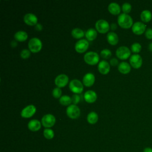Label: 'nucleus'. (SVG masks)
Listing matches in <instances>:
<instances>
[{
    "label": "nucleus",
    "mask_w": 152,
    "mask_h": 152,
    "mask_svg": "<svg viewBox=\"0 0 152 152\" xmlns=\"http://www.w3.org/2000/svg\"><path fill=\"white\" fill-rule=\"evenodd\" d=\"M118 23L124 28H129L133 25V20L128 14L122 13L118 17Z\"/></svg>",
    "instance_id": "obj_1"
},
{
    "label": "nucleus",
    "mask_w": 152,
    "mask_h": 152,
    "mask_svg": "<svg viewBox=\"0 0 152 152\" xmlns=\"http://www.w3.org/2000/svg\"><path fill=\"white\" fill-rule=\"evenodd\" d=\"M28 46L30 50L33 53H36L39 52L42 47V43L41 40L37 37L31 38L28 43Z\"/></svg>",
    "instance_id": "obj_2"
},
{
    "label": "nucleus",
    "mask_w": 152,
    "mask_h": 152,
    "mask_svg": "<svg viewBox=\"0 0 152 152\" xmlns=\"http://www.w3.org/2000/svg\"><path fill=\"white\" fill-rule=\"evenodd\" d=\"M84 59L86 62L90 65H94L99 61V56L97 52L89 51L84 56Z\"/></svg>",
    "instance_id": "obj_3"
},
{
    "label": "nucleus",
    "mask_w": 152,
    "mask_h": 152,
    "mask_svg": "<svg viewBox=\"0 0 152 152\" xmlns=\"http://www.w3.org/2000/svg\"><path fill=\"white\" fill-rule=\"evenodd\" d=\"M66 114L68 117L71 119H77L80 115V110L76 104L69 105L66 110Z\"/></svg>",
    "instance_id": "obj_4"
},
{
    "label": "nucleus",
    "mask_w": 152,
    "mask_h": 152,
    "mask_svg": "<svg viewBox=\"0 0 152 152\" xmlns=\"http://www.w3.org/2000/svg\"><path fill=\"white\" fill-rule=\"evenodd\" d=\"M116 55L121 59H126L131 56V50L125 46H121L116 49Z\"/></svg>",
    "instance_id": "obj_5"
},
{
    "label": "nucleus",
    "mask_w": 152,
    "mask_h": 152,
    "mask_svg": "<svg viewBox=\"0 0 152 152\" xmlns=\"http://www.w3.org/2000/svg\"><path fill=\"white\" fill-rule=\"evenodd\" d=\"M69 87L71 91L75 93H81L83 90V85L82 83L77 80H72L69 84Z\"/></svg>",
    "instance_id": "obj_6"
},
{
    "label": "nucleus",
    "mask_w": 152,
    "mask_h": 152,
    "mask_svg": "<svg viewBox=\"0 0 152 152\" xmlns=\"http://www.w3.org/2000/svg\"><path fill=\"white\" fill-rule=\"evenodd\" d=\"M56 122V119L55 116L50 113L45 115L41 120V123L43 126L48 128L52 127L54 125Z\"/></svg>",
    "instance_id": "obj_7"
},
{
    "label": "nucleus",
    "mask_w": 152,
    "mask_h": 152,
    "mask_svg": "<svg viewBox=\"0 0 152 152\" xmlns=\"http://www.w3.org/2000/svg\"><path fill=\"white\" fill-rule=\"evenodd\" d=\"M129 63L134 68H140L142 64V59L139 54H133L129 57Z\"/></svg>",
    "instance_id": "obj_8"
},
{
    "label": "nucleus",
    "mask_w": 152,
    "mask_h": 152,
    "mask_svg": "<svg viewBox=\"0 0 152 152\" xmlns=\"http://www.w3.org/2000/svg\"><path fill=\"white\" fill-rule=\"evenodd\" d=\"M95 26L97 30L102 33L108 31L110 27L108 22L103 19H100L97 20L95 24Z\"/></svg>",
    "instance_id": "obj_9"
},
{
    "label": "nucleus",
    "mask_w": 152,
    "mask_h": 152,
    "mask_svg": "<svg viewBox=\"0 0 152 152\" xmlns=\"http://www.w3.org/2000/svg\"><path fill=\"white\" fill-rule=\"evenodd\" d=\"M146 25L141 21H137L134 23L132 26V32L137 35H141L145 33L146 30Z\"/></svg>",
    "instance_id": "obj_10"
},
{
    "label": "nucleus",
    "mask_w": 152,
    "mask_h": 152,
    "mask_svg": "<svg viewBox=\"0 0 152 152\" xmlns=\"http://www.w3.org/2000/svg\"><path fill=\"white\" fill-rule=\"evenodd\" d=\"M89 43L86 39H80L75 44V49L79 53H83L87 49Z\"/></svg>",
    "instance_id": "obj_11"
},
{
    "label": "nucleus",
    "mask_w": 152,
    "mask_h": 152,
    "mask_svg": "<svg viewBox=\"0 0 152 152\" xmlns=\"http://www.w3.org/2000/svg\"><path fill=\"white\" fill-rule=\"evenodd\" d=\"M36 108L33 104H30L23 108L21 112V115L23 118H30L36 112Z\"/></svg>",
    "instance_id": "obj_12"
},
{
    "label": "nucleus",
    "mask_w": 152,
    "mask_h": 152,
    "mask_svg": "<svg viewBox=\"0 0 152 152\" xmlns=\"http://www.w3.org/2000/svg\"><path fill=\"white\" fill-rule=\"evenodd\" d=\"M68 77L64 74L58 75L55 79V83L58 87H62L66 86L68 82Z\"/></svg>",
    "instance_id": "obj_13"
},
{
    "label": "nucleus",
    "mask_w": 152,
    "mask_h": 152,
    "mask_svg": "<svg viewBox=\"0 0 152 152\" xmlns=\"http://www.w3.org/2000/svg\"><path fill=\"white\" fill-rule=\"evenodd\" d=\"M24 21L28 25L33 26L37 23V17L33 13H27L23 18Z\"/></svg>",
    "instance_id": "obj_14"
},
{
    "label": "nucleus",
    "mask_w": 152,
    "mask_h": 152,
    "mask_svg": "<svg viewBox=\"0 0 152 152\" xmlns=\"http://www.w3.org/2000/svg\"><path fill=\"white\" fill-rule=\"evenodd\" d=\"M95 81L94 75L91 72H88L86 74L83 78V84L87 87H90L92 86Z\"/></svg>",
    "instance_id": "obj_15"
},
{
    "label": "nucleus",
    "mask_w": 152,
    "mask_h": 152,
    "mask_svg": "<svg viewBox=\"0 0 152 152\" xmlns=\"http://www.w3.org/2000/svg\"><path fill=\"white\" fill-rule=\"evenodd\" d=\"M98 69L99 72L102 74H106L109 72L110 70L109 64L104 60H102L99 62L98 64Z\"/></svg>",
    "instance_id": "obj_16"
},
{
    "label": "nucleus",
    "mask_w": 152,
    "mask_h": 152,
    "mask_svg": "<svg viewBox=\"0 0 152 152\" xmlns=\"http://www.w3.org/2000/svg\"><path fill=\"white\" fill-rule=\"evenodd\" d=\"M84 99L88 103H93L96 101L97 99V94L95 91L93 90H87L84 94Z\"/></svg>",
    "instance_id": "obj_17"
},
{
    "label": "nucleus",
    "mask_w": 152,
    "mask_h": 152,
    "mask_svg": "<svg viewBox=\"0 0 152 152\" xmlns=\"http://www.w3.org/2000/svg\"><path fill=\"white\" fill-rule=\"evenodd\" d=\"M40 122L37 119H31L28 123V128L31 131H39L41 128Z\"/></svg>",
    "instance_id": "obj_18"
},
{
    "label": "nucleus",
    "mask_w": 152,
    "mask_h": 152,
    "mask_svg": "<svg viewBox=\"0 0 152 152\" xmlns=\"http://www.w3.org/2000/svg\"><path fill=\"white\" fill-rule=\"evenodd\" d=\"M140 18L144 23H148L152 19V13L148 10H144L141 12Z\"/></svg>",
    "instance_id": "obj_19"
},
{
    "label": "nucleus",
    "mask_w": 152,
    "mask_h": 152,
    "mask_svg": "<svg viewBox=\"0 0 152 152\" xmlns=\"http://www.w3.org/2000/svg\"><path fill=\"white\" fill-rule=\"evenodd\" d=\"M118 70L122 74H128L131 71V65L126 62H121L118 66Z\"/></svg>",
    "instance_id": "obj_20"
},
{
    "label": "nucleus",
    "mask_w": 152,
    "mask_h": 152,
    "mask_svg": "<svg viewBox=\"0 0 152 152\" xmlns=\"http://www.w3.org/2000/svg\"><path fill=\"white\" fill-rule=\"evenodd\" d=\"M108 10L112 14H118L121 12V7L116 2H111L108 5Z\"/></svg>",
    "instance_id": "obj_21"
},
{
    "label": "nucleus",
    "mask_w": 152,
    "mask_h": 152,
    "mask_svg": "<svg viewBox=\"0 0 152 152\" xmlns=\"http://www.w3.org/2000/svg\"><path fill=\"white\" fill-rule=\"evenodd\" d=\"M107 39L108 42L113 45H116L118 42L119 38L117 34L115 32H109L107 34Z\"/></svg>",
    "instance_id": "obj_22"
},
{
    "label": "nucleus",
    "mask_w": 152,
    "mask_h": 152,
    "mask_svg": "<svg viewBox=\"0 0 152 152\" xmlns=\"http://www.w3.org/2000/svg\"><path fill=\"white\" fill-rule=\"evenodd\" d=\"M28 37V35L27 33L23 30H20L17 31L15 34H14V38L20 42H22V41H24L26 40Z\"/></svg>",
    "instance_id": "obj_23"
},
{
    "label": "nucleus",
    "mask_w": 152,
    "mask_h": 152,
    "mask_svg": "<svg viewBox=\"0 0 152 152\" xmlns=\"http://www.w3.org/2000/svg\"><path fill=\"white\" fill-rule=\"evenodd\" d=\"M85 35L88 40H93L97 36V31L94 28H90L86 31Z\"/></svg>",
    "instance_id": "obj_24"
},
{
    "label": "nucleus",
    "mask_w": 152,
    "mask_h": 152,
    "mask_svg": "<svg viewBox=\"0 0 152 152\" xmlns=\"http://www.w3.org/2000/svg\"><path fill=\"white\" fill-rule=\"evenodd\" d=\"M87 121L90 124H94L98 121V115L95 112H90L87 116Z\"/></svg>",
    "instance_id": "obj_25"
},
{
    "label": "nucleus",
    "mask_w": 152,
    "mask_h": 152,
    "mask_svg": "<svg viewBox=\"0 0 152 152\" xmlns=\"http://www.w3.org/2000/svg\"><path fill=\"white\" fill-rule=\"evenodd\" d=\"M71 34L74 38L80 39L84 36V32L82 29L76 27L72 30Z\"/></svg>",
    "instance_id": "obj_26"
},
{
    "label": "nucleus",
    "mask_w": 152,
    "mask_h": 152,
    "mask_svg": "<svg viewBox=\"0 0 152 152\" xmlns=\"http://www.w3.org/2000/svg\"><path fill=\"white\" fill-rule=\"evenodd\" d=\"M71 97L68 95H64L62 96L59 99V102L61 104L66 106L70 104L71 103Z\"/></svg>",
    "instance_id": "obj_27"
},
{
    "label": "nucleus",
    "mask_w": 152,
    "mask_h": 152,
    "mask_svg": "<svg viewBox=\"0 0 152 152\" xmlns=\"http://www.w3.org/2000/svg\"><path fill=\"white\" fill-rule=\"evenodd\" d=\"M141 45L138 42H135L131 46V50L134 53V54H138V53L141 50Z\"/></svg>",
    "instance_id": "obj_28"
},
{
    "label": "nucleus",
    "mask_w": 152,
    "mask_h": 152,
    "mask_svg": "<svg viewBox=\"0 0 152 152\" xmlns=\"http://www.w3.org/2000/svg\"><path fill=\"white\" fill-rule=\"evenodd\" d=\"M43 135L45 138L51 140L54 137V132L50 128H45L43 131Z\"/></svg>",
    "instance_id": "obj_29"
},
{
    "label": "nucleus",
    "mask_w": 152,
    "mask_h": 152,
    "mask_svg": "<svg viewBox=\"0 0 152 152\" xmlns=\"http://www.w3.org/2000/svg\"><path fill=\"white\" fill-rule=\"evenodd\" d=\"M100 55L104 59L109 58L112 55L111 51L108 49H104L100 52Z\"/></svg>",
    "instance_id": "obj_30"
},
{
    "label": "nucleus",
    "mask_w": 152,
    "mask_h": 152,
    "mask_svg": "<svg viewBox=\"0 0 152 152\" xmlns=\"http://www.w3.org/2000/svg\"><path fill=\"white\" fill-rule=\"evenodd\" d=\"M132 6L128 2H125L122 5V10L124 12V13L128 14L131 11Z\"/></svg>",
    "instance_id": "obj_31"
},
{
    "label": "nucleus",
    "mask_w": 152,
    "mask_h": 152,
    "mask_svg": "<svg viewBox=\"0 0 152 152\" xmlns=\"http://www.w3.org/2000/svg\"><path fill=\"white\" fill-rule=\"evenodd\" d=\"M61 94H62V91L59 87H55L52 90V95L55 98L61 97Z\"/></svg>",
    "instance_id": "obj_32"
},
{
    "label": "nucleus",
    "mask_w": 152,
    "mask_h": 152,
    "mask_svg": "<svg viewBox=\"0 0 152 152\" xmlns=\"http://www.w3.org/2000/svg\"><path fill=\"white\" fill-rule=\"evenodd\" d=\"M20 55H21V57L23 59L28 58L30 55V52L29 50L27 49H24L21 51Z\"/></svg>",
    "instance_id": "obj_33"
},
{
    "label": "nucleus",
    "mask_w": 152,
    "mask_h": 152,
    "mask_svg": "<svg viewBox=\"0 0 152 152\" xmlns=\"http://www.w3.org/2000/svg\"><path fill=\"white\" fill-rule=\"evenodd\" d=\"M71 100H72V102L74 104H76L77 103H78L80 102V97L79 95H78L77 94H74L71 96Z\"/></svg>",
    "instance_id": "obj_34"
},
{
    "label": "nucleus",
    "mask_w": 152,
    "mask_h": 152,
    "mask_svg": "<svg viewBox=\"0 0 152 152\" xmlns=\"http://www.w3.org/2000/svg\"><path fill=\"white\" fill-rule=\"evenodd\" d=\"M145 36L147 39H152V28H147L145 31Z\"/></svg>",
    "instance_id": "obj_35"
},
{
    "label": "nucleus",
    "mask_w": 152,
    "mask_h": 152,
    "mask_svg": "<svg viewBox=\"0 0 152 152\" xmlns=\"http://www.w3.org/2000/svg\"><path fill=\"white\" fill-rule=\"evenodd\" d=\"M110 64L113 66H116V65L118 64V60L115 58H113L110 59Z\"/></svg>",
    "instance_id": "obj_36"
},
{
    "label": "nucleus",
    "mask_w": 152,
    "mask_h": 152,
    "mask_svg": "<svg viewBox=\"0 0 152 152\" xmlns=\"http://www.w3.org/2000/svg\"><path fill=\"white\" fill-rule=\"evenodd\" d=\"M35 28L36 30H38V31H40L42 29V26L40 23H37L36 25H35Z\"/></svg>",
    "instance_id": "obj_37"
},
{
    "label": "nucleus",
    "mask_w": 152,
    "mask_h": 152,
    "mask_svg": "<svg viewBox=\"0 0 152 152\" xmlns=\"http://www.w3.org/2000/svg\"><path fill=\"white\" fill-rule=\"evenodd\" d=\"M143 152H152V148L147 147L144 148Z\"/></svg>",
    "instance_id": "obj_38"
},
{
    "label": "nucleus",
    "mask_w": 152,
    "mask_h": 152,
    "mask_svg": "<svg viewBox=\"0 0 152 152\" xmlns=\"http://www.w3.org/2000/svg\"><path fill=\"white\" fill-rule=\"evenodd\" d=\"M110 28L112 30H115L117 28V25L115 23H112L110 24Z\"/></svg>",
    "instance_id": "obj_39"
},
{
    "label": "nucleus",
    "mask_w": 152,
    "mask_h": 152,
    "mask_svg": "<svg viewBox=\"0 0 152 152\" xmlns=\"http://www.w3.org/2000/svg\"><path fill=\"white\" fill-rule=\"evenodd\" d=\"M11 45L12 46V47H15L17 45V43L16 41H14V40H12L11 43Z\"/></svg>",
    "instance_id": "obj_40"
},
{
    "label": "nucleus",
    "mask_w": 152,
    "mask_h": 152,
    "mask_svg": "<svg viewBox=\"0 0 152 152\" xmlns=\"http://www.w3.org/2000/svg\"><path fill=\"white\" fill-rule=\"evenodd\" d=\"M148 49L150 52H152V42H151L150 43H149L148 46Z\"/></svg>",
    "instance_id": "obj_41"
}]
</instances>
